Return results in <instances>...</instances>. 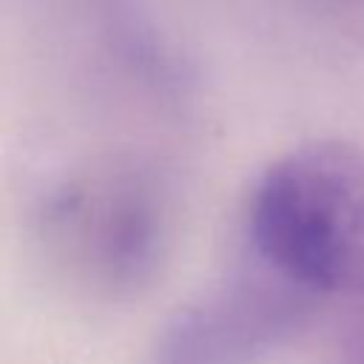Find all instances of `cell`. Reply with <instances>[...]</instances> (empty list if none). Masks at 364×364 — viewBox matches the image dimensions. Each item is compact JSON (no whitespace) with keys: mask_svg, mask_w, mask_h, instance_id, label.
<instances>
[{"mask_svg":"<svg viewBox=\"0 0 364 364\" xmlns=\"http://www.w3.org/2000/svg\"><path fill=\"white\" fill-rule=\"evenodd\" d=\"M242 250L321 296H364V148L299 145L253 182Z\"/></svg>","mask_w":364,"mask_h":364,"instance_id":"cell-1","label":"cell"},{"mask_svg":"<svg viewBox=\"0 0 364 364\" xmlns=\"http://www.w3.org/2000/svg\"><path fill=\"white\" fill-rule=\"evenodd\" d=\"M40 236L71 279L102 293L151 279L168 236L156 176L136 162H105L54 185L43 199Z\"/></svg>","mask_w":364,"mask_h":364,"instance_id":"cell-2","label":"cell"},{"mask_svg":"<svg viewBox=\"0 0 364 364\" xmlns=\"http://www.w3.org/2000/svg\"><path fill=\"white\" fill-rule=\"evenodd\" d=\"M316 301V293L239 250L162 324L148 364H259L307 321Z\"/></svg>","mask_w":364,"mask_h":364,"instance_id":"cell-3","label":"cell"}]
</instances>
